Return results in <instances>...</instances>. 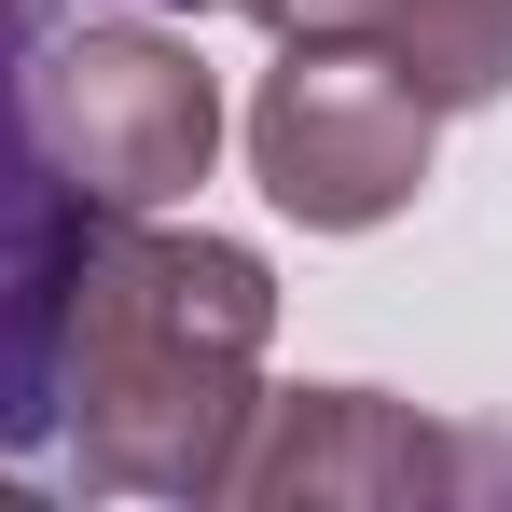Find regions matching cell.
Here are the masks:
<instances>
[{
  "instance_id": "obj_1",
  "label": "cell",
  "mask_w": 512,
  "mask_h": 512,
  "mask_svg": "<svg viewBox=\"0 0 512 512\" xmlns=\"http://www.w3.org/2000/svg\"><path fill=\"white\" fill-rule=\"evenodd\" d=\"M277 263L250 236H180L167 208L97 222L56 305V429L111 499H222V457L263 402Z\"/></svg>"
},
{
  "instance_id": "obj_2",
  "label": "cell",
  "mask_w": 512,
  "mask_h": 512,
  "mask_svg": "<svg viewBox=\"0 0 512 512\" xmlns=\"http://www.w3.org/2000/svg\"><path fill=\"white\" fill-rule=\"evenodd\" d=\"M28 139H42V167L70 180L97 222H139V208H180L222 167V84L153 14L56 28L28 56Z\"/></svg>"
},
{
  "instance_id": "obj_3",
  "label": "cell",
  "mask_w": 512,
  "mask_h": 512,
  "mask_svg": "<svg viewBox=\"0 0 512 512\" xmlns=\"http://www.w3.org/2000/svg\"><path fill=\"white\" fill-rule=\"evenodd\" d=\"M429 139H443V111H429L374 42H277V70H263V97H250V180L305 236L402 222L416 180H429Z\"/></svg>"
},
{
  "instance_id": "obj_4",
  "label": "cell",
  "mask_w": 512,
  "mask_h": 512,
  "mask_svg": "<svg viewBox=\"0 0 512 512\" xmlns=\"http://www.w3.org/2000/svg\"><path fill=\"white\" fill-rule=\"evenodd\" d=\"M457 485H485V457L457 429H429L416 402H388V388H263L208 512H402V499H457Z\"/></svg>"
},
{
  "instance_id": "obj_5",
  "label": "cell",
  "mask_w": 512,
  "mask_h": 512,
  "mask_svg": "<svg viewBox=\"0 0 512 512\" xmlns=\"http://www.w3.org/2000/svg\"><path fill=\"white\" fill-rule=\"evenodd\" d=\"M28 14L42 0H0V499H28L14 443L56 416V305H70V263L97 236V208L28 139V70H14L28 56Z\"/></svg>"
},
{
  "instance_id": "obj_6",
  "label": "cell",
  "mask_w": 512,
  "mask_h": 512,
  "mask_svg": "<svg viewBox=\"0 0 512 512\" xmlns=\"http://www.w3.org/2000/svg\"><path fill=\"white\" fill-rule=\"evenodd\" d=\"M374 56L429 97V111H485L512 84V0H388Z\"/></svg>"
},
{
  "instance_id": "obj_7",
  "label": "cell",
  "mask_w": 512,
  "mask_h": 512,
  "mask_svg": "<svg viewBox=\"0 0 512 512\" xmlns=\"http://www.w3.org/2000/svg\"><path fill=\"white\" fill-rule=\"evenodd\" d=\"M236 14H263L277 42H374L388 28V0H236Z\"/></svg>"
},
{
  "instance_id": "obj_8",
  "label": "cell",
  "mask_w": 512,
  "mask_h": 512,
  "mask_svg": "<svg viewBox=\"0 0 512 512\" xmlns=\"http://www.w3.org/2000/svg\"><path fill=\"white\" fill-rule=\"evenodd\" d=\"M139 14H222V0H139Z\"/></svg>"
}]
</instances>
